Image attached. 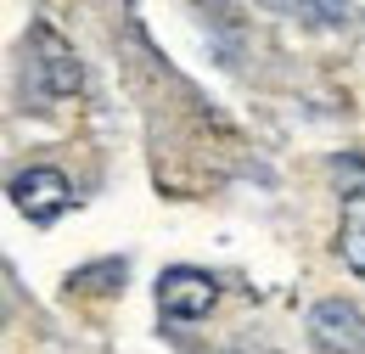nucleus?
I'll use <instances>...</instances> for the list:
<instances>
[{
  "instance_id": "nucleus-1",
  "label": "nucleus",
  "mask_w": 365,
  "mask_h": 354,
  "mask_svg": "<svg viewBox=\"0 0 365 354\" xmlns=\"http://www.w3.org/2000/svg\"><path fill=\"white\" fill-rule=\"evenodd\" d=\"M23 56H29V79H34V90H40L46 101H62V96H79V90H85V68H79L73 45L62 40L51 23H34V29H29Z\"/></svg>"
},
{
  "instance_id": "nucleus-2",
  "label": "nucleus",
  "mask_w": 365,
  "mask_h": 354,
  "mask_svg": "<svg viewBox=\"0 0 365 354\" xmlns=\"http://www.w3.org/2000/svg\"><path fill=\"white\" fill-rule=\"evenodd\" d=\"M220 304V281L197 265H169L158 275V315L163 320H202Z\"/></svg>"
},
{
  "instance_id": "nucleus-3",
  "label": "nucleus",
  "mask_w": 365,
  "mask_h": 354,
  "mask_svg": "<svg viewBox=\"0 0 365 354\" xmlns=\"http://www.w3.org/2000/svg\"><path fill=\"white\" fill-rule=\"evenodd\" d=\"M11 203H17V214H29L34 225H51L68 203H73V186L62 169H23V175H11Z\"/></svg>"
},
{
  "instance_id": "nucleus-4",
  "label": "nucleus",
  "mask_w": 365,
  "mask_h": 354,
  "mask_svg": "<svg viewBox=\"0 0 365 354\" xmlns=\"http://www.w3.org/2000/svg\"><path fill=\"white\" fill-rule=\"evenodd\" d=\"M309 343L320 354H354L365 343V320L354 304H343V298H320L315 310H309Z\"/></svg>"
},
{
  "instance_id": "nucleus-5",
  "label": "nucleus",
  "mask_w": 365,
  "mask_h": 354,
  "mask_svg": "<svg viewBox=\"0 0 365 354\" xmlns=\"http://www.w3.org/2000/svg\"><path fill=\"white\" fill-rule=\"evenodd\" d=\"M337 248H343V265L365 275V191L343 197V242Z\"/></svg>"
},
{
  "instance_id": "nucleus-6",
  "label": "nucleus",
  "mask_w": 365,
  "mask_h": 354,
  "mask_svg": "<svg viewBox=\"0 0 365 354\" xmlns=\"http://www.w3.org/2000/svg\"><path fill=\"white\" fill-rule=\"evenodd\" d=\"M270 11H287V17H304L315 29H337L349 23V0H264Z\"/></svg>"
},
{
  "instance_id": "nucleus-7",
  "label": "nucleus",
  "mask_w": 365,
  "mask_h": 354,
  "mask_svg": "<svg viewBox=\"0 0 365 354\" xmlns=\"http://www.w3.org/2000/svg\"><path fill=\"white\" fill-rule=\"evenodd\" d=\"M124 275H130L124 259H101V265L73 270V275H68V293H118V287H124Z\"/></svg>"
},
{
  "instance_id": "nucleus-8",
  "label": "nucleus",
  "mask_w": 365,
  "mask_h": 354,
  "mask_svg": "<svg viewBox=\"0 0 365 354\" xmlns=\"http://www.w3.org/2000/svg\"><path fill=\"white\" fill-rule=\"evenodd\" d=\"M337 186H343V197L365 191V158H337Z\"/></svg>"
}]
</instances>
